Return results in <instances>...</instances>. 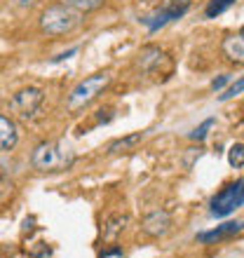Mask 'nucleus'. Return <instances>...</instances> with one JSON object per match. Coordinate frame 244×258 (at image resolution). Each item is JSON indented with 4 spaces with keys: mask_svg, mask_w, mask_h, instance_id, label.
Wrapping results in <instances>:
<instances>
[{
    "mask_svg": "<svg viewBox=\"0 0 244 258\" xmlns=\"http://www.w3.org/2000/svg\"><path fill=\"white\" fill-rule=\"evenodd\" d=\"M141 230L148 235V237H164L167 232L171 230V216L164 209H153L150 214H146L141 221Z\"/></svg>",
    "mask_w": 244,
    "mask_h": 258,
    "instance_id": "8",
    "label": "nucleus"
},
{
    "mask_svg": "<svg viewBox=\"0 0 244 258\" xmlns=\"http://www.w3.org/2000/svg\"><path fill=\"white\" fill-rule=\"evenodd\" d=\"M162 63H171V61H169V56L164 54L157 45H146V47H141L139 54H136V66H139V71L146 75L162 73Z\"/></svg>",
    "mask_w": 244,
    "mask_h": 258,
    "instance_id": "7",
    "label": "nucleus"
},
{
    "mask_svg": "<svg viewBox=\"0 0 244 258\" xmlns=\"http://www.w3.org/2000/svg\"><path fill=\"white\" fill-rule=\"evenodd\" d=\"M75 52H78V47H71L68 52H61L59 56H54V59H52V63H59V61H64V59H71V56H73Z\"/></svg>",
    "mask_w": 244,
    "mask_h": 258,
    "instance_id": "20",
    "label": "nucleus"
},
{
    "mask_svg": "<svg viewBox=\"0 0 244 258\" xmlns=\"http://www.w3.org/2000/svg\"><path fill=\"white\" fill-rule=\"evenodd\" d=\"M45 101V92L40 87H21L10 96V110L19 120H33Z\"/></svg>",
    "mask_w": 244,
    "mask_h": 258,
    "instance_id": "5",
    "label": "nucleus"
},
{
    "mask_svg": "<svg viewBox=\"0 0 244 258\" xmlns=\"http://www.w3.org/2000/svg\"><path fill=\"white\" fill-rule=\"evenodd\" d=\"M127 221H129V218L125 216V214H115V216H110L108 221H106V225H103V237H106V239H115L117 235L125 230Z\"/></svg>",
    "mask_w": 244,
    "mask_h": 258,
    "instance_id": "13",
    "label": "nucleus"
},
{
    "mask_svg": "<svg viewBox=\"0 0 244 258\" xmlns=\"http://www.w3.org/2000/svg\"><path fill=\"white\" fill-rule=\"evenodd\" d=\"M190 10V0H171V3H167V5H162L160 10H155L153 14H148V17H143V24H146V28H148L150 33H155V31H160L162 26H167L169 21H176L181 19L183 14Z\"/></svg>",
    "mask_w": 244,
    "mask_h": 258,
    "instance_id": "6",
    "label": "nucleus"
},
{
    "mask_svg": "<svg viewBox=\"0 0 244 258\" xmlns=\"http://www.w3.org/2000/svg\"><path fill=\"white\" fill-rule=\"evenodd\" d=\"M228 82H230V75L225 73V75H221V78H216V80L211 82V89H214V92H216V89L225 87V85H228Z\"/></svg>",
    "mask_w": 244,
    "mask_h": 258,
    "instance_id": "19",
    "label": "nucleus"
},
{
    "mask_svg": "<svg viewBox=\"0 0 244 258\" xmlns=\"http://www.w3.org/2000/svg\"><path fill=\"white\" fill-rule=\"evenodd\" d=\"M146 3H155V0H146Z\"/></svg>",
    "mask_w": 244,
    "mask_h": 258,
    "instance_id": "22",
    "label": "nucleus"
},
{
    "mask_svg": "<svg viewBox=\"0 0 244 258\" xmlns=\"http://www.w3.org/2000/svg\"><path fill=\"white\" fill-rule=\"evenodd\" d=\"M19 143V127L10 115L0 113V153H10Z\"/></svg>",
    "mask_w": 244,
    "mask_h": 258,
    "instance_id": "9",
    "label": "nucleus"
},
{
    "mask_svg": "<svg viewBox=\"0 0 244 258\" xmlns=\"http://www.w3.org/2000/svg\"><path fill=\"white\" fill-rule=\"evenodd\" d=\"M141 139H143V132H134V134H127V136H122V139H115V141H110V143H108L106 153H108V155L127 153V150L134 148L136 143H141Z\"/></svg>",
    "mask_w": 244,
    "mask_h": 258,
    "instance_id": "12",
    "label": "nucleus"
},
{
    "mask_svg": "<svg viewBox=\"0 0 244 258\" xmlns=\"http://www.w3.org/2000/svg\"><path fill=\"white\" fill-rule=\"evenodd\" d=\"M242 92H244V75H242V78H237V80L232 82L230 87L221 94V101H230V99H235V96L242 94Z\"/></svg>",
    "mask_w": 244,
    "mask_h": 258,
    "instance_id": "17",
    "label": "nucleus"
},
{
    "mask_svg": "<svg viewBox=\"0 0 244 258\" xmlns=\"http://www.w3.org/2000/svg\"><path fill=\"white\" fill-rule=\"evenodd\" d=\"M239 207H244V178H237V181L223 185L216 195L211 197L209 211L211 216L225 218L230 216L235 209H239Z\"/></svg>",
    "mask_w": 244,
    "mask_h": 258,
    "instance_id": "4",
    "label": "nucleus"
},
{
    "mask_svg": "<svg viewBox=\"0 0 244 258\" xmlns=\"http://www.w3.org/2000/svg\"><path fill=\"white\" fill-rule=\"evenodd\" d=\"M12 3H14L17 7H31L35 0H12Z\"/></svg>",
    "mask_w": 244,
    "mask_h": 258,
    "instance_id": "21",
    "label": "nucleus"
},
{
    "mask_svg": "<svg viewBox=\"0 0 244 258\" xmlns=\"http://www.w3.org/2000/svg\"><path fill=\"white\" fill-rule=\"evenodd\" d=\"M228 162L235 169L244 167V143H232L230 150H228Z\"/></svg>",
    "mask_w": 244,
    "mask_h": 258,
    "instance_id": "16",
    "label": "nucleus"
},
{
    "mask_svg": "<svg viewBox=\"0 0 244 258\" xmlns=\"http://www.w3.org/2000/svg\"><path fill=\"white\" fill-rule=\"evenodd\" d=\"M75 162V153L61 141H42L31 153V167L42 174H59L71 169Z\"/></svg>",
    "mask_w": 244,
    "mask_h": 258,
    "instance_id": "1",
    "label": "nucleus"
},
{
    "mask_svg": "<svg viewBox=\"0 0 244 258\" xmlns=\"http://www.w3.org/2000/svg\"><path fill=\"white\" fill-rule=\"evenodd\" d=\"M56 3L71 7V10H75V12H80V14H87V12H96L99 7H103L106 0H56Z\"/></svg>",
    "mask_w": 244,
    "mask_h": 258,
    "instance_id": "14",
    "label": "nucleus"
},
{
    "mask_svg": "<svg viewBox=\"0 0 244 258\" xmlns=\"http://www.w3.org/2000/svg\"><path fill=\"white\" fill-rule=\"evenodd\" d=\"M235 3H237V0H209L207 7H204V17H207V19H214L218 14H223L225 10H230Z\"/></svg>",
    "mask_w": 244,
    "mask_h": 258,
    "instance_id": "15",
    "label": "nucleus"
},
{
    "mask_svg": "<svg viewBox=\"0 0 244 258\" xmlns=\"http://www.w3.org/2000/svg\"><path fill=\"white\" fill-rule=\"evenodd\" d=\"M80 24H82V14L66 5H61V3L45 7L40 12V19H38L40 31L45 35H49V38H61V35L73 33V31L80 28Z\"/></svg>",
    "mask_w": 244,
    "mask_h": 258,
    "instance_id": "2",
    "label": "nucleus"
},
{
    "mask_svg": "<svg viewBox=\"0 0 244 258\" xmlns=\"http://www.w3.org/2000/svg\"><path fill=\"white\" fill-rule=\"evenodd\" d=\"M214 122H216L214 117H207V120H204V122L200 124V127H195L193 132H190V139H193V141H202L204 136H207V132H209V129L214 127Z\"/></svg>",
    "mask_w": 244,
    "mask_h": 258,
    "instance_id": "18",
    "label": "nucleus"
},
{
    "mask_svg": "<svg viewBox=\"0 0 244 258\" xmlns=\"http://www.w3.org/2000/svg\"><path fill=\"white\" fill-rule=\"evenodd\" d=\"M239 230H244V221H228V223L218 225V228H214V230H209V232H200L195 239L202 242V244H207V242H214V239H223V237H230V235H237Z\"/></svg>",
    "mask_w": 244,
    "mask_h": 258,
    "instance_id": "11",
    "label": "nucleus"
},
{
    "mask_svg": "<svg viewBox=\"0 0 244 258\" xmlns=\"http://www.w3.org/2000/svg\"><path fill=\"white\" fill-rule=\"evenodd\" d=\"M113 82V73L110 71H99V73H92L87 78H82L78 85H75L71 92H68L66 106L68 110H80L85 106L99 99V96L108 89V85Z\"/></svg>",
    "mask_w": 244,
    "mask_h": 258,
    "instance_id": "3",
    "label": "nucleus"
},
{
    "mask_svg": "<svg viewBox=\"0 0 244 258\" xmlns=\"http://www.w3.org/2000/svg\"><path fill=\"white\" fill-rule=\"evenodd\" d=\"M221 52H223V56L228 59V61L244 66V33L242 31H239L237 35H228V38H223V42H221Z\"/></svg>",
    "mask_w": 244,
    "mask_h": 258,
    "instance_id": "10",
    "label": "nucleus"
}]
</instances>
